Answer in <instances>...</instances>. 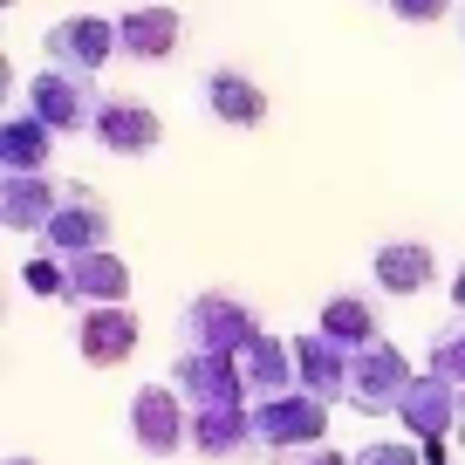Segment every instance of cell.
<instances>
[{
    "mask_svg": "<svg viewBox=\"0 0 465 465\" xmlns=\"http://www.w3.org/2000/svg\"><path fill=\"white\" fill-rule=\"evenodd\" d=\"M451 308L465 315V261H459V274H451Z\"/></svg>",
    "mask_w": 465,
    "mask_h": 465,
    "instance_id": "27",
    "label": "cell"
},
{
    "mask_svg": "<svg viewBox=\"0 0 465 465\" xmlns=\"http://www.w3.org/2000/svg\"><path fill=\"white\" fill-rule=\"evenodd\" d=\"M48 151H55V131H48L35 110H15V116H7V131H0V164H7L15 178L48 172Z\"/></svg>",
    "mask_w": 465,
    "mask_h": 465,
    "instance_id": "20",
    "label": "cell"
},
{
    "mask_svg": "<svg viewBox=\"0 0 465 465\" xmlns=\"http://www.w3.org/2000/svg\"><path fill=\"white\" fill-rule=\"evenodd\" d=\"M356 465H424V445L418 438H383V445H363Z\"/></svg>",
    "mask_w": 465,
    "mask_h": 465,
    "instance_id": "24",
    "label": "cell"
},
{
    "mask_svg": "<svg viewBox=\"0 0 465 465\" xmlns=\"http://www.w3.org/2000/svg\"><path fill=\"white\" fill-rule=\"evenodd\" d=\"M322 335H329V342H342V349L383 342V335H377V315H370L363 294H329V302H322Z\"/></svg>",
    "mask_w": 465,
    "mask_h": 465,
    "instance_id": "21",
    "label": "cell"
},
{
    "mask_svg": "<svg viewBox=\"0 0 465 465\" xmlns=\"http://www.w3.org/2000/svg\"><path fill=\"white\" fill-rule=\"evenodd\" d=\"M69 302L75 308H131V267L116 261L110 247L69 261Z\"/></svg>",
    "mask_w": 465,
    "mask_h": 465,
    "instance_id": "16",
    "label": "cell"
},
{
    "mask_svg": "<svg viewBox=\"0 0 465 465\" xmlns=\"http://www.w3.org/2000/svg\"><path fill=\"white\" fill-rule=\"evenodd\" d=\"M103 247H110V205H103L83 178H69L55 226L42 232V253L48 261H83V253H103Z\"/></svg>",
    "mask_w": 465,
    "mask_h": 465,
    "instance_id": "4",
    "label": "cell"
},
{
    "mask_svg": "<svg viewBox=\"0 0 465 465\" xmlns=\"http://www.w3.org/2000/svg\"><path fill=\"white\" fill-rule=\"evenodd\" d=\"M137 315L131 308H83V329H75V349H83V363L96 370H116L137 356Z\"/></svg>",
    "mask_w": 465,
    "mask_h": 465,
    "instance_id": "12",
    "label": "cell"
},
{
    "mask_svg": "<svg viewBox=\"0 0 465 465\" xmlns=\"http://www.w3.org/2000/svg\"><path fill=\"white\" fill-rule=\"evenodd\" d=\"M42 48H48L55 69L96 75L110 55H124V35H116V21H103V15H69V21H55V28L42 35Z\"/></svg>",
    "mask_w": 465,
    "mask_h": 465,
    "instance_id": "7",
    "label": "cell"
},
{
    "mask_svg": "<svg viewBox=\"0 0 465 465\" xmlns=\"http://www.w3.org/2000/svg\"><path fill=\"white\" fill-rule=\"evenodd\" d=\"M21 288L48 294V302H69V261H48V253H42V261H28V267H21Z\"/></svg>",
    "mask_w": 465,
    "mask_h": 465,
    "instance_id": "23",
    "label": "cell"
},
{
    "mask_svg": "<svg viewBox=\"0 0 465 465\" xmlns=\"http://www.w3.org/2000/svg\"><path fill=\"white\" fill-rule=\"evenodd\" d=\"M288 342H294V377H302V391L322 397V404H335V397H342V383H349V349L329 342L322 329L288 335Z\"/></svg>",
    "mask_w": 465,
    "mask_h": 465,
    "instance_id": "15",
    "label": "cell"
},
{
    "mask_svg": "<svg viewBox=\"0 0 465 465\" xmlns=\"http://www.w3.org/2000/svg\"><path fill=\"white\" fill-rule=\"evenodd\" d=\"M383 7H391L397 21H445L451 0H383Z\"/></svg>",
    "mask_w": 465,
    "mask_h": 465,
    "instance_id": "25",
    "label": "cell"
},
{
    "mask_svg": "<svg viewBox=\"0 0 465 465\" xmlns=\"http://www.w3.org/2000/svg\"><path fill=\"white\" fill-rule=\"evenodd\" d=\"M431 370H445L451 383H465V315L431 335Z\"/></svg>",
    "mask_w": 465,
    "mask_h": 465,
    "instance_id": "22",
    "label": "cell"
},
{
    "mask_svg": "<svg viewBox=\"0 0 465 465\" xmlns=\"http://www.w3.org/2000/svg\"><path fill=\"white\" fill-rule=\"evenodd\" d=\"M465 411V383H451L445 370H418V383H411V397L397 404V418H404V431L418 438H445V424H459Z\"/></svg>",
    "mask_w": 465,
    "mask_h": 465,
    "instance_id": "10",
    "label": "cell"
},
{
    "mask_svg": "<svg viewBox=\"0 0 465 465\" xmlns=\"http://www.w3.org/2000/svg\"><path fill=\"white\" fill-rule=\"evenodd\" d=\"M96 144L116 151V158H151L164 144V124L151 103L137 96H103V116H96Z\"/></svg>",
    "mask_w": 465,
    "mask_h": 465,
    "instance_id": "9",
    "label": "cell"
},
{
    "mask_svg": "<svg viewBox=\"0 0 465 465\" xmlns=\"http://www.w3.org/2000/svg\"><path fill=\"white\" fill-rule=\"evenodd\" d=\"M274 465H356V459H342L335 445H308V451H281Z\"/></svg>",
    "mask_w": 465,
    "mask_h": 465,
    "instance_id": "26",
    "label": "cell"
},
{
    "mask_svg": "<svg viewBox=\"0 0 465 465\" xmlns=\"http://www.w3.org/2000/svg\"><path fill=\"white\" fill-rule=\"evenodd\" d=\"M192 451H199V459H247V451H261L253 404H240V411H192Z\"/></svg>",
    "mask_w": 465,
    "mask_h": 465,
    "instance_id": "17",
    "label": "cell"
},
{
    "mask_svg": "<svg viewBox=\"0 0 465 465\" xmlns=\"http://www.w3.org/2000/svg\"><path fill=\"white\" fill-rule=\"evenodd\" d=\"M7 7H15V0H7Z\"/></svg>",
    "mask_w": 465,
    "mask_h": 465,
    "instance_id": "30",
    "label": "cell"
},
{
    "mask_svg": "<svg viewBox=\"0 0 465 465\" xmlns=\"http://www.w3.org/2000/svg\"><path fill=\"white\" fill-rule=\"evenodd\" d=\"M199 96H205V110H213V124H232V131H261L267 124V89L253 83V75H240V69H213Z\"/></svg>",
    "mask_w": 465,
    "mask_h": 465,
    "instance_id": "14",
    "label": "cell"
},
{
    "mask_svg": "<svg viewBox=\"0 0 465 465\" xmlns=\"http://www.w3.org/2000/svg\"><path fill=\"white\" fill-rule=\"evenodd\" d=\"M253 431H261V451H308L329 438V404L308 391H288V397H267V404H253Z\"/></svg>",
    "mask_w": 465,
    "mask_h": 465,
    "instance_id": "6",
    "label": "cell"
},
{
    "mask_svg": "<svg viewBox=\"0 0 465 465\" xmlns=\"http://www.w3.org/2000/svg\"><path fill=\"white\" fill-rule=\"evenodd\" d=\"M451 438H459V445H465V411H459V424H451Z\"/></svg>",
    "mask_w": 465,
    "mask_h": 465,
    "instance_id": "28",
    "label": "cell"
},
{
    "mask_svg": "<svg viewBox=\"0 0 465 465\" xmlns=\"http://www.w3.org/2000/svg\"><path fill=\"white\" fill-rule=\"evenodd\" d=\"M28 110L42 116L55 137H75V131H96L103 116V96H96V75H75V69H42L28 83Z\"/></svg>",
    "mask_w": 465,
    "mask_h": 465,
    "instance_id": "3",
    "label": "cell"
},
{
    "mask_svg": "<svg viewBox=\"0 0 465 465\" xmlns=\"http://www.w3.org/2000/svg\"><path fill=\"white\" fill-rule=\"evenodd\" d=\"M261 315L247 302H232V294H192L185 315H178V342L192 356H240L247 342H261Z\"/></svg>",
    "mask_w": 465,
    "mask_h": 465,
    "instance_id": "1",
    "label": "cell"
},
{
    "mask_svg": "<svg viewBox=\"0 0 465 465\" xmlns=\"http://www.w3.org/2000/svg\"><path fill=\"white\" fill-rule=\"evenodd\" d=\"M7 465H35V459H7Z\"/></svg>",
    "mask_w": 465,
    "mask_h": 465,
    "instance_id": "29",
    "label": "cell"
},
{
    "mask_svg": "<svg viewBox=\"0 0 465 465\" xmlns=\"http://www.w3.org/2000/svg\"><path fill=\"white\" fill-rule=\"evenodd\" d=\"M62 192H69V178H48V172L15 178L7 172V185H0V219H7V232L42 240V232L55 226V213H62Z\"/></svg>",
    "mask_w": 465,
    "mask_h": 465,
    "instance_id": "11",
    "label": "cell"
},
{
    "mask_svg": "<svg viewBox=\"0 0 465 465\" xmlns=\"http://www.w3.org/2000/svg\"><path fill=\"white\" fill-rule=\"evenodd\" d=\"M370 274H377V288L383 294H424L438 281V253L431 247H418V240H391V247H377L370 253Z\"/></svg>",
    "mask_w": 465,
    "mask_h": 465,
    "instance_id": "18",
    "label": "cell"
},
{
    "mask_svg": "<svg viewBox=\"0 0 465 465\" xmlns=\"http://www.w3.org/2000/svg\"><path fill=\"white\" fill-rule=\"evenodd\" d=\"M131 438L144 459H172L192 445V404L178 397V383H144L131 397Z\"/></svg>",
    "mask_w": 465,
    "mask_h": 465,
    "instance_id": "5",
    "label": "cell"
},
{
    "mask_svg": "<svg viewBox=\"0 0 465 465\" xmlns=\"http://www.w3.org/2000/svg\"><path fill=\"white\" fill-rule=\"evenodd\" d=\"M116 35H124L131 62H164L185 35V21H178V7H131V15H116Z\"/></svg>",
    "mask_w": 465,
    "mask_h": 465,
    "instance_id": "19",
    "label": "cell"
},
{
    "mask_svg": "<svg viewBox=\"0 0 465 465\" xmlns=\"http://www.w3.org/2000/svg\"><path fill=\"white\" fill-rule=\"evenodd\" d=\"M172 383L178 397H185L192 411H240L247 404V377H240V363L232 356H178L172 363Z\"/></svg>",
    "mask_w": 465,
    "mask_h": 465,
    "instance_id": "8",
    "label": "cell"
},
{
    "mask_svg": "<svg viewBox=\"0 0 465 465\" xmlns=\"http://www.w3.org/2000/svg\"><path fill=\"white\" fill-rule=\"evenodd\" d=\"M411 383H418V370H411L391 342L349 349V383H342V404H356L363 418H391V411L411 397Z\"/></svg>",
    "mask_w": 465,
    "mask_h": 465,
    "instance_id": "2",
    "label": "cell"
},
{
    "mask_svg": "<svg viewBox=\"0 0 465 465\" xmlns=\"http://www.w3.org/2000/svg\"><path fill=\"white\" fill-rule=\"evenodd\" d=\"M232 363H240V377H247V404H267V397L302 391V377H294V342H281V335L247 342Z\"/></svg>",
    "mask_w": 465,
    "mask_h": 465,
    "instance_id": "13",
    "label": "cell"
}]
</instances>
